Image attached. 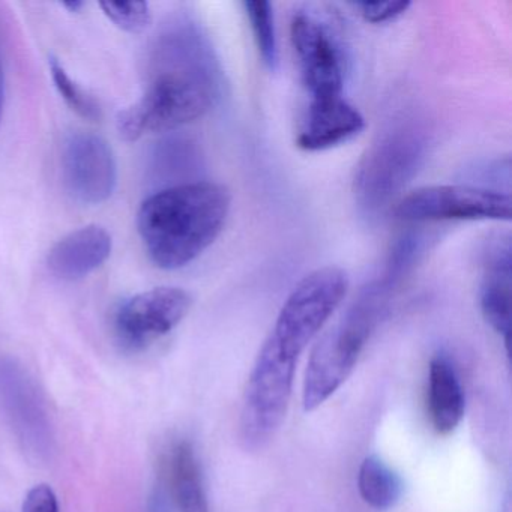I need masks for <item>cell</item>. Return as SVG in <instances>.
<instances>
[{
    "mask_svg": "<svg viewBox=\"0 0 512 512\" xmlns=\"http://www.w3.org/2000/svg\"><path fill=\"white\" fill-rule=\"evenodd\" d=\"M152 80L143 97L118 116L128 142L197 121L221 94V68L202 29L190 19L173 20L158 38Z\"/></svg>",
    "mask_w": 512,
    "mask_h": 512,
    "instance_id": "6da1fadb",
    "label": "cell"
},
{
    "mask_svg": "<svg viewBox=\"0 0 512 512\" xmlns=\"http://www.w3.org/2000/svg\"><path fill=\"white\" fill-rule=\"evenodd\" d=\"M232 197L215 182L170 185L140 206L137 227L149 259L166 271L202 256L223 232Z\"/></svg>",
    "mask_w": 512,
    "mask_h": 512,
    "instance_id": "7a4b0ae2",
    "label": "cell"
},
{
    "mask_svg": "<svg viewBox=\"0 0 512 512\" xmlns=\"http://www.w3.org/2000/svg\"><path fill=\"white\" fill-rule=\"evenodd\" d=\"M394 281L383 275L359 293L340 322L332 326L314 346L305 370L302 404L313 412L349 379L368 338L388 311Z\"/></svg>",
    "mask_w": 512,
    "mask_h": 512,
    "instance_id": "3957f363",
    "label": "cell"
},
{
    "mask_svg": "<svg viewBox=\"0 0 512 512\" xmlns=\"http://www.w3.org/2000/svg\"><path fill=\"white\" fill-rule=\"evenodd\" d=\"M428 131L416 119H397L377 136L355 172V197L362 211L377 215L409 184L424 163Z\"/></svg>",
    "mask_w": 512,
    "mask_h": 512,
    "instance_id": "277c9868",
    "label": "cell"
},
{
    "mask_svg": "<svg viewBox=\"0 0 512 512\" xmlns=\"http://www.w3.org/2000/svg\"><path fill=\"white\" fill-rule=\"evenodd\" d=\"M347 290V272L337 266H325L305 275L284 302L266 341L281 355L298 361L340 307Z\"/></svg>",
    "mask_w": 512,
    "mask_h": 512,
    "instance_id": "5b68a950",
    "label": "cell"
},
{
    "mask_svg": "<svg viewBox=\"0 0 512 512\" xmlns=\"http://www.w3.org/2000/svg\"><path fill=\"white\" fill-rule=\"evenodd\" d=\"M298 361L265 341L248 377L239 433L247 449L263 448L283 424L292 398Z\"/></svg>",
    "mask_w": 512,
    "mask_h": 512,
    "instance_id": "8992f818",
    "label": "cell"
},
{
    "mask_svg": "<svg viewBox=\"0 0 512 512\" xmlns=\"http://www.w3.org/2000/svg\"><path fill=\"white\" fill-rule=\"evenodd\" d=\"M511 206V196L503 191L475 185H434L403 197L395 215L407 223L509 221Z\"/></svg>",
    "mask_w": 512,
    "mask_h": 512,
    "instance_id": "52a82bcc",
    "label": "cell"
},
{
    "mask_svg": "<svg viewBox=\"0 0 512 512\" xmlns=\"http://www.w3.org/2000/svg\"><path fill=\"white\" fill-rule=\"evenodd\" d=\"M191 305L190 293L179 287H155L131 296L116 310V337L127 349H146L172 332Z\"/></svg>",
    "mask_w": 512,
    "mask_h": 512,
    "instance_id": "ba28073f",
    "label": "cell"
},
{
    "mask_svg": "<svg viewBox=\"0 0 512 512\" xmlns=\"http://www.w3.org/2000/svg\"><path fill=\"white\" fill-rule=\"evenodd\" d=\"M290 37L311 100L343 97V52L331 29L311 14L298 13L290 25Z\"/></svg>",
    "mask_w": 512,
    "mask_h": 512,
    "instance_id": "9c48e42d",
    "label": "cell"
},
{
    "mask_svg": "<svg viewBox=\"0 0 512 512\" xmlns=\"http://www.w3.org/2000/svg\"><path fill=\"white\" fill-rule=\"evenodd\" d=\"M62 178L68 194L77 202H107L118 184V166L109 143L83 131L68 136L62 151Z\"/></svg>",
    "mask_w": 512,
    "mask_h": 512,
    "instance_id": "30bf717a",
    "label": "cell"
},
{
    "mask_svg": "<svg viewBox=\"0 0 512 512\" xmlns=\"http://www.w3.org/2000/svg\"><path fill=\"white\" fill-rule=\"evenodd\" d=\"M512 247L509 235H496L488 241L482 262L479 307L485 322L505 338L511 334Z\"/></svg>",
    "mask_w": 512,
    "mask_h": 512,
    "instance_id": "8fae6325",
    "label": "cell"
},
{
    "mask_svg": "<svg viewBox=\"0 0 512 512\" xmlns=\"http://www.w3.org/2000/svg\"><path fill=\"white\" fill-rule=\"evenodd\" d=\"M364 128V116L346 98L311 100L296 143L302 151H326L349 142Z\"/></svg>",
    "mask_w": 512,
    "mask_h": 512,
    "instance_id": "7c38bea8",
    "label": "cell"
},
{
    "mask_svg": "<svg viewBox=\"0 0 512 512\" xmlns=\"http://www.w3.org/2000/svg\"><path fill=\"white\" fill-rule=\"evenodd\" d=\"M112 245V236L104 227H80L56 242L47 257V266L61 280H82L107 262Z\"/></svg>",
    "mask_w": 512,
    "mask_h": 512,
    "instance_id": "4fadbf2b",
    "label": "cell"
},
{
    "mask_svg": "<svg viewBox=\"0 0 512 512\" xmlns=\"http://www.w3.org/2000/svg\"><path fill=\"white\" fill-rule=\"evenodd\" d=\"M464 391L460 377L445 355H436L428 371V412L433 427L440 434H449L460 425L464 416Z\"/></svg>",
    "mask_w": 512,
    "mask_h": 512,
    "instance_id": "5bb4252c",
    "label": "cell"
},
{
    "mask_svg": "<svg viewBox=\"0 0 512 512\" xmlns=\"http://www.w3.org/2000/svg\"><path fill=\"white\" fill-rule=\"evenodd\" d=\"M170 478L179 512H209L202 469L190 442L178 443L173 448Z\"/></svg>",
    "mask_w": 512,
    "mask_h": 512,
    "instance_id": "9a60e30c",
    "label": "cell"
},
{
    "mask_svg": "<svg viewBox=\"0 0 512 512\" xmlns=\"http://www.w3.org/2000/svg\"><path fill=\"white\" fill-rule=\"evenodd\" d=\"M0 395L10 409L11 416L16 419L19 428L25 431V437L38 442L41 427L40 401L35 397L34 389L29 385L22 371L14 364L0 365Z\"/></svg>",
    "mask_w": 512,
    "mask_h": 512,
    "instance_id": "2e32d148",
    "label": "cell"
},
{
    "mask_svg": "<svg viewBox=\"0 0 512 512\" xmlns=\"http://www.w3.org/2000/svg\"><path fill=\"white\" fill-rule=\"evenodd\" d=\"M358 490L362 500L377 511L394 508L403 494V481L382 458L368 455L358 472Z\"/></svg>",
    "mask_w": 512,
    "mask_h": 512,
    "instance_id": "e0dca14e",
    "label": "cell"
},
{
    "mask_svg": "<svg viewBox=\"0 0 512 512\" xmlns=\"http://www.w3.org/2000/svg\"><path fill=\"white\" fill-rule=\"evenodd\" d=\"M242 5L250 20L260 58L269 70L274 71L278 65V43L272 5L262 0H248Z\"/></svg>",
    "mask_w": 512,
    "mask_h": 512,
    "instance_id": "ac0fdd59",
    "label": "cell"
},
{
    "mask_svg": "<svg viewBox=\"0 0 512 512\" xmlns=\"http://www.w3.org/2000/svg\"><path fill=\"white\" fill-rule=\"evenodd\" d=\"M49 65L56 89L64 98L65 103L71 107V110H74L82 118L88 119V121H100L103 113H101L98 101L88 91H85L76 80H73V77L67 73L64 65H61L58 59H50Z\"/></svg>",
    "mask_w": 512,
    "mask_h": 512,
    "instance_id": "d6986e66",
    "label": "cell"
},
{
    "mask_svg": "<svg viewBox=\"0 0 512 512\" xmlns=\"http://www.w3.org/2000/svg\"><path fill=\"white\" fill-rule=\"evenodd\" d=\"M155 167L164 176H179L188 172L196 163V149L193 143L181 139H169L160 143L155 151Z\"/></svg>",
    "mask_w": 512,
    "mask_h": 512,
    "instance_id": "ffe728a7",
    "label": "cell"
},
{
    "mask_svg": "<svg viewBox=\"0 0 512 512\" xmlns=\"http://www.w3.org/2000/svg\"><path fill=\"white\" fill-rule=\"evenodd\" d=\"M107 19L122 31L140 34L152 22L151 8L146 2H103Z\"/></svg>",
    "mask_w": 512,
    "mask_h": 512,
    "instance_id": "44dd1931",
    "label": "cell"
},
{
    "mask_svg": "<svg viewBox=\"0 0 512 512\" xmlns=\"http://www.w3.org/2000/svg\"><path fill=\"white\" fill-rule=\"evenodd\" d=\"M410 2H358L353 7L358 8L361 16L367 22L380 25V23L394 22L398 17L407 13Z\"/></svg>",
    "mask_w": 512,
    "mask_h": 512,
    "instance_id": "7402d4cb",
    "label": "cell"
},
{
    "mask_svg": "<svg viewBox=\"0 0 512 512\" xmlns=\"http://www.w3.org/2000/svg\"><path fill=\"white\" fill-rule=\"evenodd\" d=\"M23 512H59L58 499L49 485H37L29 491Z\"/></svg>",
    "mask_w": 512,
    "mask_h": 512,
    "instance_id": "603a6c76",
    "label": "cell"
},
{
    "mask_svg": "<svg viewBox=\"0 0 512 512\" xmlns=\"http://www.w3.org/2000/svg\"><path fill=\"white\" fill-rule=\"evenodd\" d=\"M5 106V70L4 61H2V53H0V122H2V116H4Z\"/></svg>",
    "mask_w": 512,
    "mask_h": 512,
    "instance_id": "cb8c5ba5",
    "label": "cell"
},
{
    "mask_svg": "<svg viewBox=\"0 0 512 512\" xmlns=\"http://www.w3.org/2000/svg\"><path fill=\"white\" fill-rule=\"evenodd\" d=\"M65 8H70L71 11H77L79 8L83 7L82 2H71V4H64Z\"/></svg>",
    "mask_w": 512,
    "mask_h": 512,
    "instance_id": "d4e9b609",
    "label": "cell"
}]
</instances>
